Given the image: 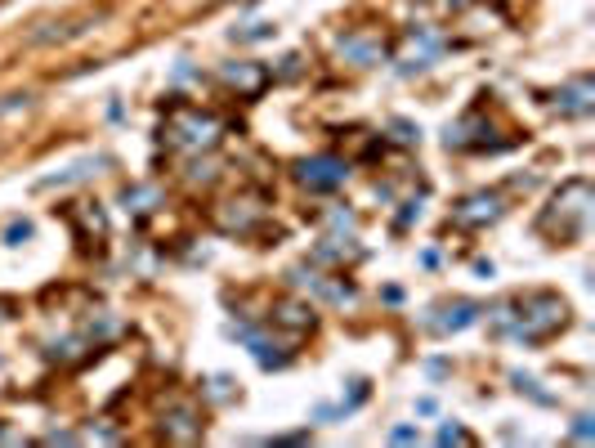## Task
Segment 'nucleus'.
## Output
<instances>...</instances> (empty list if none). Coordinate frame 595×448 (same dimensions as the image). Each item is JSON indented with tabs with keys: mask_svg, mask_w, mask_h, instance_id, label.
Returning <instances> with one entry per match:
<instances>
[{
	"mask_svg": "<svg viewBox=\"0 0 595 448\" xmlns=\"http://www.w3.org/2000/svg\"><path fill=\"white\" fill-rule=\"evenodd\" d=\"M497 197H488V193H479V197H470V202H461V211H456V220L461 224H479V220H497Z\"/></svg>",
	"mask_w": 595,
	"mask_h": 448,
	"instance_id": "4",
	"label": "nucleus"
},
{
	"mask_svg": "<svg viewBox=\"0 0 595 448\" xmlns=\"http://www.w3.org/2000/svg\"><path fill=\"white\" fill-rule=\"evenodd\" d=\"M175 135L184 139V144H193V148H201V144H211L215 139V121L211 117H175Z\"/></svg>",
	"mask_w": 595,
	"mask_h": 448,
	"instance_id": "3",
	"label": "nucleus"
},
{
	"mask_svg": "<svg viewBox=\"0 0 595 448\" xmlns=\"http://www.w3.org/2000/svg\"><path fill=\"white\" fill-rule=\"evenodd\" d=\"M300 179H304L309 189H331V184H340V179H345V166L331 161V157H314V161L300 166Z\"/></svg>",
	"mask_w": 595,
	"mask_h": 448,
	"instance_id": "2",
	"label": "nucleus"
},
{
	"mask_svg": "<svg viewBox=\"0 0 595 448\" xmlns=\"http://www.w3.org/2000/svg\"><path fill=\"white\" fill-rule=\"evenodd\" d=\"M519 337L524 341H537V337H546V332H555L559 323H564V301H555V296H529V301L519 305Z\"/></svg>",
	"mask_w": 595,
	"mask_h": 448,
	"instance_id": "1",
	"label": "nucleus"
},
{
	"mask_svg": "<svg viewBox=\"0 0 595 448\" xmlns=\"http://www.w3.org/2000/svg\"><path fill=\"white\" fill-rule=\"evenodd\" d=\"M444 444H466V430H456V426H444V435H439Z\"/></svg>",
	"mask_w": 595,
	"mask_h": 448,
	"instance_id": "5",
	"label": "nucleus"
}]
</instances>
